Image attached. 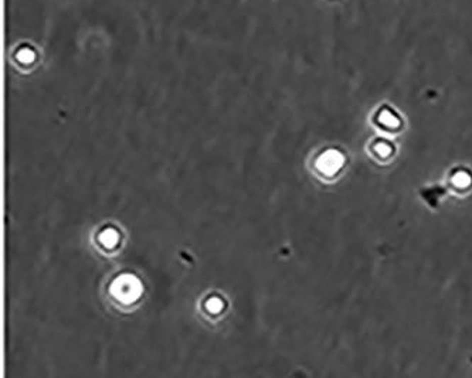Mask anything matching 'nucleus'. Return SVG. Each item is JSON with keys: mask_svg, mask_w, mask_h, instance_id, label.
<instances>
[{"mask_svg": "<svg viewBox=\"0 0 472 378\" xmlns=\"http://www.w3.org/2000/svg\"><path fill=\"white\" fill-rule=\"evenodd\" d=\"M208 309L211 310V312H219L220 309H222V302L219 299H213L208 302Z\"/></svg>", "mask_w": 472, "mask_h": 378, "instance_id": "nucleus-4", "label": "nucleus"}, {"mask_svg": "<svg viewBox=\"0 0 472 378\" xmlns=\"http://www.w3.org/2000/svg\"><path fill=\"white\" fill-rule=\"evenodd\" d=\"M112 292L122 300H134L139 295V285L134 278H122L115 282Z\"/></svg>", "mask_w": 472, "mask_h": 378, "instance_id": "nucleus-1", "label": "nucleus"}, {"mask_svg": "<svg viewBox=\"0 0 472 378\" xmlns=\"http://www.w3.org/2000/svg\"><path fill=\"white\" fill-rule=\"evenodd\" d=\"M116 238H118V237H116V234H115L114 231H107V232L102 234L101 241L104 243V245H109V247H111V245H114V244L116 243Z\"/></svg>", "mask_w": 472, "mask_h": 378, "instance_id": "nucleus-3", "label": "nucleus"}, {"mask_svg": "<svg viewBox=\"0 0 472 378\" xmlns=\"http://www.w3.org/2000/svg\"><path fill=\"white\" fill-rule=\"evenodd\" d=\"M17 58H19L20 61H23V63H31V61L34 60V53L30 50V49H23V50L19 51Z\"/></svg>", "mask_w": 472, "mask_h": 378, "instance_id": "nucleus-2", "label": "nucleus"}]
</instances>
